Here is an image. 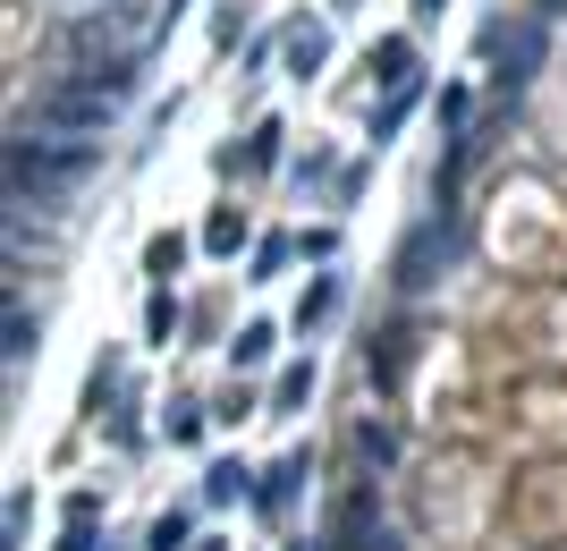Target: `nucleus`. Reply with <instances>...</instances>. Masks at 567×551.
Wrapping results in <instances>:
<instances>
[{"label": "nucleus", "mask_w": 567, "mask_h": 551, "mask_svg": "<svg viewBox=\"0 0 567 551\" xmlns=\"http://www.w3.org/2000/svg\"><path fill=\"white\" fill-rule=\"evenodd\" d=\"M111 111H118V76L34 94V127H43V136H94V127H111Z\"/></svg>", "instance_id": "obj_1"}, {"label": "nucleus", "mask_w": 567, "mask_h": 551, "mask_svg": "<svg viewBox=\"0 0 567 551\" xmlns=\"http://www.w3.org/2000/svg\"><path fill=\"white\" fill-rule=\"evenodd\" d=\"M69 178H85V153H43V136L9 153V187L18 195H60Z\"/></svg>", "instance_id": "obj_2"}]
</instances>
